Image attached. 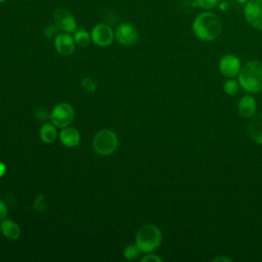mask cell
Instances as JSON below:
<instances>
[{
  "label": "cell",
  "mask_w": 262,
  "mask_h": 262,
  "mask_svg": "<svg viewBox=\"0 0 262 262\" xmlns=\"http://www.w3.org/2000/svg\"><path fill=\"white\" fill-rule=\"evenodd\" d=\"M118 137L116 133L110 129L98 131L93 138L92 144L94 150L100 156H110L116 151L118 147Z\"/></svg>",
  "instance_id": "277c9868"
},
{
  "label": "cell",
  "mask_w": 262,
  "mask_h": 262,
  "mask_svg": "<svg viewBox=\"0 0 262 262\" xmlns=\"http://www.w3.org/2000/svg\"><path fill=\"white\" fill-rule=\"evenodd\" d=\"M115 37L122 45H132L138 39V33L136 28L130 23L121 24L115 33Z\"/></svg>",
  "instance_id": "9c48e42d"
},
{
  "label": "cell",
  "mask_w": 262,
  "mask_h": 262,
  "mask_svg": "<svg viewBox=\"0 0 262 262\" xmlns=\"http://www.w3.org/2000/svg\"><path fill=\"white\" fill-rule=\"evenodd\" d=\"M75 46L76 42L74 37L70 36L69 33L58 34L54 38V47L56 51L63 56L71 55L75 51Z\"/></svg>",
  "instance_id": "8fae6325"
},
{
  "label": "cell",
  "mask_w": 262,
  "mask_h": 262,
  "mask_svg": "<svg viewBox=\"0 0 262 262\" xmlns=\"http://www.w3.org/2000/svg\"><path fill=\"white\" fill-rule=\"evenodd\" d=\"M236 1L239 3H247L249 0H236Z\"/></svg>",
  "instance_id": "83f0119b"
},
{
  "label": "cell",
  "mask_w": 262,
  "mask_h": 262,
  "mask_svg": "<svg viewBox=\"0 0 262 262\" xmlns=\"http://www.w3.org/2000/svg\"><path fill=\"white\" fill-rule=\"evenodd\" d=\"M248 131L251 138L255 142L262 144V113L256 115L251 120L248 127Z\"/></svg>",
  "instance_id": "5bb4252c"
},
{
  "label": "cell",
  "mask_w": 262,
  "mask_h": 262,
  "mask_svg": "<svg viewBox=\"0 0 262 262\" xmlns=\"http://www.w3.org/2000/svg\"><path fill=\"white\" fill-rule=\"evenodd\" d=\"M74 40L77 45L81 47H86L90 44L91 35L84 29H78L74 32Z\"/></svg>",
  "instance_id": "e0dca14e"
},
{
  "label": "cell",
  "mask_w": 262,
  "mask_h": 262,
  "mask_svg": "<svg viewBox=\"0 0 262 262\" xmlns=\"http://www.w3.org/2000/svg\"><path fill=\"white\" fill-rule=\"evenodd\" d=\"M221 0H195V3L199 7L203 9H212L220 4Z\"/></svg>",
  "instance_id": "d6986e66"
},
{
  "label": "cell",
  "mask_w": 262,
  "mask_h": 262,
  "mask_svg": "<svg viewBox=\"0 0 262 262\" xmlns=\"http://www.w3.org/2000/svg\"><path fill=\"white\" fill-rule=\"evenodd\" d=\"M54 24L64 33H73L77 30V21L74 15L67 9L58 7L53 11Z\"/></svg>",
  "instance_id": "52a82bcc"
},
{
  "label": "cell",
  "mask_w": 262,
  "mask_h": 262,
  "mask_svg": "<svg viewBox=\"0 0 262 262\" xmlns=\"http://www.w3.org/2000/svg\"><path fill=\"white\" fill-rule=\"evenodd\" d=\"M4 1H6V0H0V3H3Z\"/></svg>",
  "instance_id": "f1b7e54d"
},
{
  "label": "cell",
  "mask_w": 262,
  "mask_h": 262,
  "mask_svg": "<svg viewBox=\"0 0 262 262\" xmlns=\"http://www.w3.org/2000/svg\"><path fill=\"white\" fill-rule=\"evenodd\" d=\"M237 90H238V85L234 80H228L224 84V91L226 94L233 95L237 92Z\"/></svg>",
  "instance_id": "ffe728a7"
},
{
  "label": "cell",
  "mask_w": 262,
  "mask_h": 262,
  "mask_svg": "<svg viewBox=\"0 0 262 262\" xmlns=\"http://www.w3.org/2000/svg\"><path fill=\"white\" fill-rule=\"evenodd\" d=\"M135 241L140 252L151 253L161 245L162 232L156 225L146 224L138 229Z\"/></svg>",
  "instance_id": "3957f363"
},
{
  "label": "cell",
  "mask_w": 262,
  "mask_h": 262,
  "mask_svg": "<svg viewBox=\"0 0 262 262\" xmlns=\"http://www.w3.org/2000/svg\"><path fill=\"white\" fill-rule=\"evenodd\" d=\"M237 108H238V114L243 118L252 117L256 111V101L254 97L251 95L243 96L238 102Z\"/></svg>",
  "instance_id": "4fadbf2b"
},
{
  "label": "cell",
  "mask_w": 262,
  "mask_h": 262,
  "mask_svg": "<svg viewBox=\"0 0 262 262\" xmlns=\"http://www.w3.org/2000/svg\"><path fill=\"white\" fill-rule=\"evenodd\" d=\"M239 85L249 92L262 90V62L252 60L247 62L238 73Z\"/></svg>",
  "instance_id": "7a4b0ae2"
},
{
  "label": "cell",
  "mask_w": 262,
  "mask_h": 262,
  "mask_svg": "<svg viewBox=\"0 0 262 262\" xmlns=\"http://www.w3.org/2000/svg\"><path fill=\"white\" fill-rule=\"evenodd\" d=\"M91 40L100 47H106L113 43L115 33L106 24H97L91 31Z\"/></svg>",
  "instance_id": "ba28073f"
},
{
  "label": "cell",
  "mask_w": 262,
  "mask_h": 262,
  "mask_svg": "<svg viewBox=\"0 0 262 262\" xmlns=\"http://www.w3.org/2000/svg\"><path fill=\"white\" fill-rule=\"evenodd\" d=\"M45 203H44V196L43 195H39L36 198L35 200V203H34V206L33 208L39 212L41 211H44L46 208H45Z\"/></svg>",
  "instance_id": "7402d4cb"
},
{
  "label": "cell",
  "mask_w": 262,
  "mask_h": 262,
  "mask_svg": "<svg viewBox=\"0 0 262 262\" xmlns=\"http://www.w3.org/2000/svg\"><path fill=\"white\" fill-rule=\"evenodd\" d=\"M141 261L142 262H161L162 261V258L155 255V254H147L145 255L144 257L141 258Z\"/></svg>",
  "instance_id": "cb8c5ba5"
},
{
  "label": "cell",
  "mask_w": 262,
  "mask_h": 262,
  "mask_svg": "<svg viewBox=\"0 0 262 262\" xmlns=\"http://www.w3.org/2000/svg\"><path fill=\"white\" fill-rule=\"evenodd\" d=\"M60 142L68 147H74L80 142V133L74 127H64L59 133Z\"/></svg>",
  "instance_id": "7c38bea8"
},
{
  "label": "cell",
  "mask_w": 262,
  "mask_h": 262,
  "mask_svg": "<svg viewBox=\"0 0 262 262\" xmlns=\"http://www.w3.org/2000/svg\"><path fill=\"white\" fill-rule=\"evenodd\" d=\"M140 250L138 249V247L135 245H129L125 248L124 250V257L128 260H132L135 259L136 257H138Z\"/></svg>",
  "instance_id": "ac0fdd59"
},
{
  "label": "cell",
  "mask_w": 262,
  "mask_h": 262,
  "mask_svg": "<svg viewBox=\"0 0 262 262\" xmlns=\"http://www.w3.org/2000/svg\"><path fill=\"white\" fill-rule=\"evenodd\" d=\"M6 172V166L4 163L0 162V177H2Z\"/></svg>",
  "instance_id": "484cf974"
},
{
  "label": "cell",
  "mask_w": 262,
  "mask_h": 262,
  "mask_svg": "<svg viewBox=\"0 0 262 262\" xmlns=\"http://www.w3.org/2000/svg\"><path fill=\"white\" fill-rule=\"evenodd\" d=\"M194 35L203 41H213L222 33V21L220 17L213 12H202L192 23Z\"/></svg>",
  "instance_id": "6da1fadb"
},
{
  "label": "cell",
  "mask_w": 262,
  "mask_h": 262,
  "mask_svg": "<svg viewBox=\"0 0 262 262\" xmlns=\"http://www.w3.org/2000/svg\"><path fill=\"white\" fill-rule=\"evenodd\" d=\"M219 71L226 77H234L241 71V61L235 55L226 54L219 61Z\"/></svg>",
  "instance_id": "30bf717a"
},
{
  "label": "cell",
  "mask_w": 262,
  "mask_h": 262,
  "mask_svg": "<svg viewBox=\"0 0 262 262\" xmlns=\"http://www.w3.org/2000/svg\"><path fill=\"white\" fill-rule=\"evenodd\" d=\"M244 16L251 27L262 31V0H249L244 8Z\"/></svg>",
  "instance_id": "8992f818"
},
{
  "label": "cell",
  "mask_w": 262,
  "mask_h": 262,
  "mask_svg": "<svg viewBox=\"0 0 262 262\" xmlns=\"http://www.w3.org/2000/svg\"><path fill=\"white\" fill-rule=\"evenodd\" d=\"M0 228L2 233L9 239H17L20 235V227L12 220L3 219Z\"/></svg>",
  "instance_id": "9a60e30c"
},
{
  "label": "cell",
  "mask_w": 262,
  "mask_h": 262,
  "mask_svg": "<svg viewBox=\"0 0 262 262\" xmlns=\"http://www.w3.org/2000/svg\"><path fill=\"white\" fill-rule=\"evenodd\" d=\"M57 136L56 126L53 124H44L40 128V138L43 142L51 143Z\"/></svg>",
  "instance_id": "2e32d148"
},
{
  "label": "cell",
  "mask_w": 262,
  "mask_h": 262,
  "mask_svg": "<svg viewBox=\"0 0 262 262\" xmlns=\"http://www.w3.org/2000/svg\"><path fill=\"white\" fill-rule=\"evenodd\" d=\"M82 86H83L85 89H87L88 91H90V92L95 91V88H96L94 81H93L92 79H90V78L84 79V80L82 81Z\"/></svg>",
  "instance_id": "603a6c76"
},
{
  "label": "cell",
  "mask_w": 262,
  "mask_h": 262,
  "mask_svg": "<svg viewBox=\"0 0 262 262\" xmlns=\"http://www.w3.org/2000/svg\"><path fill=\"white\" fill-rule=\"evenodd\" d=\"M214 261H230V259L229 258H224V257H219V258L214 259Z\"/></svg>",
  "instance_id": "4316f807"
},
{
  "label": "cell",
  "mask_w": 262,
  "mask_h": 262,
  "mask_svg": "<svg viewBox=\"0 0 262 262\" xmlns=\"http://www.w3.org/2000/svg\"><path fill=\"white\" fill-rule=\"evenodd\" d=\"M75 112L71 104L61 102L56 104L50 113V120L53 125L59 128L68 127L74 120Z\"/></svg>",
  "instance_id": "5b68a950"
},
{
  "label": "cell",
  "mask_w": 262,
  "mask_h": 262,
  "mask_svg": "<svg viewBox=\"0 0 262 262\" xmlns=\"http://www.w3.org/2000/svg\"><path fill=\"white\" fill-rule=\"evenodd\" d=\"M7 207L3 201L0 200V221H2L7 215Z\"/></svg>",
  "instance_id": "d4e9b609"
},
{
  "label": "cell",
  "mask_w": 262,
  "mask_h": 262,
  "mask_svg": "<svg viewBox=\"0 0 262 262\" xmlns=\"http://www.w3.org/2000/svg\"><path fill=\"white\" fill-rule=\"evenodd\" d=\"M57 30H58V27L54 24H50V25H48L46 28H45V30H44V34H45V36L47 37V38H52V37H56L57 36Z\"/></svg>",
  "instance_id": "44dd1931"
}]
</instances>
